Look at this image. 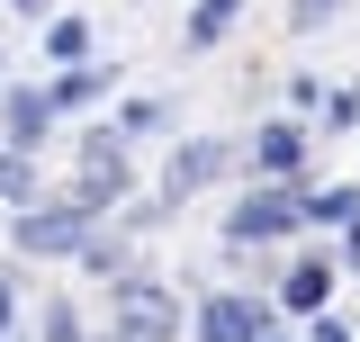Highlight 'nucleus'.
<instances>
[{
	"label": "nucleus",
	"instance_id": "obj_18",
	"mask_svg": "<svg viewBox=\"0 0 360 342\" xmlns=\"http://www.w3.org/2000/svg\"><path fill=\"white\" fill-rule=\"evenodd\" d=\"M9 9H27V18H45V0H9Z\"/></svg>",
	"mask_w": 360,
	"mask_h": 342
},
{
	"label": "nucleus",
	"instance_id": "obj_5",
	"mask_svg": "<svg viewBox=\"0 0 360 342\" xmlns=\"http://www.w3.org/2000/svg\"><path fill=\"white\" fill-rule=\"evenodd\" d=\"M217 171H225V144H180V153H172V171H162V198L180 208V198H189V189H207Z\"/></svg>",
	"mask_w": 360,
	"mask_h": 342
},
{
	"label": "nucleus",
	"instance_id": "obj_12",
	"mask_svg": "<svg viewBox=\"0 0 360 342\" xmlns=\"http://www.w3.org/2000/svg\"><path fill=\"white\" fill-rule=\"evenodd\" d=\"M234 9H243V0H198V9H189V45H217L225 27H234Z\"/></svg>",
	"mask_w": 360,
	"mask_h": 342
},
{
	"label": "nucleus",
	"instance_id": "obj_9",
	"mask_svg": "<svg viewBox=\"0 0 360 342\" xmlns=\"http://www.w3.org/2000/svg\"><path fill=\"white\" fill-rule=\"evenodd\" d=\"M54 127V90H9V144L37 153V135Z\"/></svg>",
	"mask_w": 360,
	"mask_h": 342
},
{
	"label": "nucleus",
	"instance_id": "obj_14",
	"mask_svg": "<svg viewBox=\"0 0 360 342\" xmlns=\"http://www.w3.org/2000/svg\"><path fill=\"white\" fill-rule=\"evenodd\" d=\"M82 99H99V72H90V63H72V72L54 82V108H82Z\"/></svg>",
	"mask_w": 360,
	"mask_h": 342
},
{
	"label": "nucleus",
	"instance_id": "obj_10",
	"mask_svg": "<svg viewBox=\"0 0 360 342\" xmlns=\"http://www.w3.org/2000/svg\"><path fill=\"white\" fill-rule=\"evenodd\" d=\"M307 216H315V225H360V189H352V180H333V189H315V198H307Z\"/></svg>",
	"mask_w": 360,
	"mask_h": 342
},
{
	"label": "nucleus",
	"instance_id": "obj_17",
	"mask_svg": "<svg viewBox=\"0 0 360 342\" xmlns=\"http://www.w3.org/2000/svg\"><path fill=\"white\" fill-rule=\"evenodd\" d=\"M9 315H18V298H9V279H0V342H9Z\"/></svg>",
	"mask_w": 360,
	"mask_h": 342
},
{
	"label": "nucleus",
	"instance_id": "obj_8",
	"mask_svg": "<svg viewBox=\"0 0 360 342\" xmlns=\"http://www.w3.org/2000/svg\"><path fill=\"white\" fill-rule=\"evenodd\" d=\"M252 163H262V171H270V180H288V171L307 163V135L288 127V118H270V127H262V135H252Z\"/></svg>",
	"mask_w": 360,
	"mask_h": 342
},
{
	"label": "nucleus",
	"instance_id": "obj_6",
	"mask_svg": "<svg viewBox=\"0 0 360 342\" xmlns=\"http://www.w3.org/2000/svg\"><path fill=\"white\" fill-rule=\"evenodd\" d=\"M262 306H243V298H207V315H198V334L207 342H262Z\"/></svg>",
	"mask_w": 360,
	"mask_h": 342
},
{
	"label": "nucleus",
	"instance_id": "obj_16",
	"mask_svg": "<svg viewBox=\"0 0 360 342\" xmlns=\"http://www.w3.org/2000/svg\"><path fill=\"white\" fill-rule=\"evenodd\" d=\"M315 342H352V324L342 315H315Z\"/></svg>",
	"mask_w": 360,
	"mask_h": 342
},
{
	"label": "nucleus",
	"instance_id": "obj_2",
	"mask_svg": "<svg viewBox=\"0 0 360 342\" xmlns=\"http://www.w3.org/2000/svg\"><path fill=\"white\" fill-rule=\"evenodd\" d=\"M117 315H127L135 342H180V298L162 279H127V289H117Z\"/></svg>",
	"mask_w": 360,
	"mask_h": 342
},
{
	"label": "nucleus",
	"instance_id": "obj_1",
	"mask_svg": "<svg viewBox=\"0 0 360 342\" xmlns=\"http://www.w3.org/2000/svg\"><path fill=\"white\" fill-rule=\"evenodd\" d=\"M90 216L99 208H82V198L72 208H18L9 216V243L18 253H90Z\"/></svg>",
	"mask_w": 360,
	"mask_h": 342
},
{
	"label": "nucleus",
	"instance_id": "obj_4",
	"mask_svg": "<svg viewBox=\"0 0 360 342\" xmlns=\"http://www.w3.org/2000/svg\"><path fill=\"white\" fill-rule=\"evenodd\" d=\"M108 198H127V153H117V135H90V153H82V208H108Z\"/></svg>",
	"mask_w": 360,
	"mask_h": 342
},
{
	"label": "nucleus",
	"instance_id": "obj_11",
	"mask_svg": "<svg viewBox=\"0 0 360 342\" xmlns=\"http://www.w3.org/2000/svg\"><path fill=\"white\" fill-rule=\"evenodd\" d=\"M0 198H9V208H37V171H27V153H18V144L0 153Z\"/></svg>",
	"mask_w": 360,
	"mask_h": 342
},
{
	"label": "nucleus",
	"instance_id": "obj_13",
	"mask_svg": "<svg viewBox=\"0 0 360 342\" xmlns=\"http://www.w3.org/2000/svg\"><path fill=\"white\" fill-rule=\"evenodd\" d=\"M45 54H54V63H82V54H90V27H82V18H54V27H45Z\"/></svg>",
	"mask_w": 360,
	"mask_h": 342
},
{
	"label": "nucleus",
	"instance_id": "obj_15",
	"mask_svg": "<svg viewBox=\"0 0 360 342\" xmlns=\"http://www.w3.org/2000/svg\"><path fill=\"white\" fill-rule=\"evenodd\" d=\"M333 9H342V0H297V9H288V18H297V27H324V18H333Z\"/></svg>",
	"mask_w": 360,
	"mask_h": 342
},
{
	"label": "nucleus",
	"instance_id": "obj_3",
	"mask_svg": "<svg viewBox=\"0 0 360 342\" xmlns=\"http://www.w3.org/2000/svg\"><path fill=\"white\" fill-rule=\"evenodd\" d=\"M297 216H307V208H297L288 189H252V198L234 208V225H225V234H234V243H279Z\"/></svg>",
	"mask_w": 360,
	"mask_h": 342
},
{
	"label": "nucleus",
	"instance_id": "obj_7",
	"mask_svg": "<svg viewBox=\"0 0 360 342\" xmlns=\"http://www.w3.org/2000/svg\"><path fill=\"white\" fill-rule=\"evenodd\" d=\"M324 298H333V261H297V270L279 279V306H288V315H324Z\"/></svg>",
	"mask_w": 360,
	"mask_h": 342
}]
</instances>
